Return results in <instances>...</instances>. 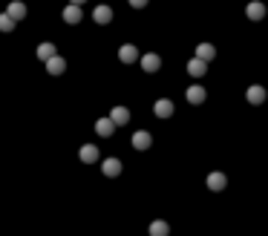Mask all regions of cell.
Instances as JSON below:
<instances>
[{"label":"cell","instance_id":"7402d4cb","mask_svg":"<svg viewBox=\"0 0 268 236\" xmlns=\"http://www.w3.org/2000/svg\"><path fill=\"white\" fill-rule=\"evenodd\" d=\"M130 6H133V9H145L147 0H130Z\"/></svg>","mask_w":268,"mask_h":236},{"label":"cell","instance_id":"277c9868","mask_svg":"<svg viewBox=\"0 0 268 236\" xmlns=\"http://www.w3.org/2000/svg\"><path fill=\"white\" fill-rule=\"evenodd\" d=\"M141 69H145V72H159V69H162V58L156 55V52L141 55Z\"/></svg>","mask_w":268,"mask_h":236},{"label":"cell","instance_id":"6da1fadb","mask_svg":"<svg viewBox=\"0 0 268 236\" xmlns=\"http://www.w3.org/2000/svg\"><path fill=\"white\" fill-rule=\"evenodd\" d=\"M150 144H153V135L147 133V130H136V133H133V147H136L138 153L150 150Z\"/></svg>","mask_w":268,"mask_h":236},{"label":"cell","instance_id":"52a82bcc","mask_svg":"<svg viewBox=\"0 0 268 236\" xmlns=\"http://www.w3.org/2000/svg\"><path fill=\"white\" fill-rule=\"evenodd\" d=\"M95 133L101 135V139H110V135L116 133V121L113 118H98L95 121Z\"/></svg>","mask_w":268,"mask_h":236},{"label":"cell","instance_id":"2e32d148","mask_svg":"<svg viewBox=\"0 0 268 236\" xmlns=\"http://www.w3.org/2000/svg\"><path fill=\"white\" fill-rule=\"evenodd\" d=\"M245 15L251 17V21H262V17H265V3H260V0H254V3H248Z\"/></svg>","mask_w":268,"mask_h":236},{"label":"cell","instance_id":"5b68a950","mask_svg":"<svg viewBox=\"0 0 268 236\" xmlns=\"http://www.w3.org/2000/svg\"><path fill=\"white\" fill-rule=\"evenodd\" d=\"M185 98H188V104H193V107H199V104H205V98H208V92H205L199 84H193V87H188V92H185Z\"/></svg>","mask_w":268,"mask_h":236},{"label":"cell","instance_id":"e0dca14e","mask_svg":"<svg viewBox=\"0 0 268 236\" xmlns=\"http://www.w3.org/2000/svg\"><path fill=\"white\" fill-rule=\"evenodd\" d=\"M245 98H248V101L254 104V107H260V104L265 101V89H262V87H257V84H254V87H248Z\"/></svg>","mask_w":268,"mask_h":236},{"label":"cell","instance_id":"30bf717a","mask_svg":"<svg viewBox=\"0 0 268 236\" xmlns=\"http://www.w3.org/2000/svg\"><path fill=\"white\" fill-rule=\"evenodd\" d=\"M205 72H208V61H202V58L188 61V75H190V78H202Z\"/></svg>","mask_w":268,"mask_h":236},{"label":"cell","instance_id":"9a60e30c","mask_svg":"<svg viewBox=\"0 0 268 236\" xmlns=\"http://www.w3.org/2000/svg\"><path fill=\"white\" fill-rule=\"evenodd\" d=\"M225 185H228V179H225V173H219V170H217V173H210V176H208V187H210V190H213V193L225 190Z\"/></svg>","mask_w":268,"mask_h":236},{"label":"cell","instance_id":"7a4b0ae2","mask_svg":"<svg viewBox=\"0 0 268 236\" xmlns=\"http://www.w3.org/2000/svg\"><path fill=\"white\" fill-rule=\"evenodd\" d=\"M93 21L98 23V26H107L110 21H113V9L107 6V3H101V6L93 9Z\"/></svg>","mask_w":268,"mask_h":236},{"label":"cell","instance_id":"3957f363","mask_svg":"<svg viewBox=\"0 0 268 236\" xmlns=\"http://www.w3.org/2000/svg\"><path fill=\"white\" fill-rule=\"evenodd\" d=\"M121 162H118V159H104V162H101V173H104V176H107V179H116V176H121Z\"/></svg>","mask_w":268,"mask_h":236},{"label":"cell","instance_id":"4fadbf2b","mask_svg":"<svg viewBox=\"0 0 268 236\" xmlns=\"http://www.w3.org/2000/svg\"><path fill=\"white\" fill-rule=\"evenodd\" d=\"M81 17H84V12H81L78 3H69V6L64 9V21L66 23H73V26H75V23H81Z\"/></svg>","mask_w":268,"mask_h":236},{"label":"cell","instance_id":"603a6c76","mask_svg":"<svg viewBox=\"0 0 268 236\" xmlns=\"http://www.w3.org/2000/svg\"><path fill=\"white\" fill-rule=\"evenodd\" d=\"M69 3H78V6H84V3H87V0H69Z\"/></svg>","mask_w":268,"mask_h":236},{"label":"cell","instance_id":"ba28073f","mask_svg":"<svg viewBox=\"0 0 268 236\" xmlns=\"http://www.w3.org/2000/svg\"><path fill=\"white\" fill-rule=\"evenodd\" d=\"M78 155H81V162L84 164H95L98 162V155H101V150L95 147V144H84V147L78 150Z\"/></svg>","mask_w":268,"mask_h":236},{"label":"cell","instance_id":"44dd1931","mask_svg":"<svg viewBox=\"0 0 268 236\" xmlns=\"http://www.w3.org/2000/svg\"><path fill=\"white\" fill-rule=\"evenodd\" d=\"M150 233L153 236H167V233H170V225H167V222H153V225H150Z\"/></svg>","mask_w":268,"mask_h":236},{"label":"cell","instance_id":"ffe728a7","mask_svg":"<svg viewBox=\"0 0 268 236\" xmlns=\"http://www.w3.org/2000/svg\"><path fill=\"white\" fill-rule=\"evenodd\" d=\"M15 17L9 15V12H0V32H15Z\"/></svg>","mask_w":268,"mask_h":236},{"label":"cell","instance_id":"8fae6325","mask_svg":"<svg viewBox=\"0 0 268 236\" xmlns=\"http://www.w3.org/2000/svg\"><path fill=\"white\" fill-rule=\"evenodd\" d=\"M118 61H121V64H136V61H138V49L133 44H124L121 49H118Z\"/></svg>","mask_w":268,"mask_h":236},{"label":"cell","instance_id":"d6986e66","mask_svg":"<svg viewBox=\"0 0 268 236\" xmlns=\"http://www.w3.org/2000/svg\"><path fill=\"white\" fill-rule=\"evenodd\" d=\"M52 55H58L55 44H41V46H38V61H49Z\"/></svg>","mask_w":268,"mask_h":236},{"label":"cell","instance_id":"9c48e42d","mask_svg":"<svg viewBox=\"0 0 268 236\" xmlns=\"http://www.w3.org/2000/svg\"><path fill=\"white\" fill-rule=\"evenodd\" d=\"M44 64H46V72L49 75H64L66 72V61L61 58V55H52V58L44 61Z\"/></svg>","mask_w":268,"mask_h":236},{"label":"cell","instance_id":"7c38bea8","mask_svg":"<svg viewBox=\"0 0 268 236\" xmlns=\"http://www.w3.org/2000/svg\"><path fill=\"white\" fill-rule=\"evenodd\" d=\"M6 12L15 17V21H23V17L29 15V9H26V3H23V0H12V3L6 6Z\"/></svg>","mask_w":268,"mask_h":236},{"label":"cell","instance_id":"5bb4252c","mask_svg":"<svg viewBox=\"0 0 268 236\" xmlns=\"http://www.w3.org/2000/svg\"><path fill=\"white\" fill-rule=\"evenodd\" d=\"M110 118L116 121V127H124V124H130V110H127V107H113Z\"/></svg>","mask_w":268,"mask_h":236},{"label":"cell","instance_id":"8992f818","mask_svg":"<svg viewBox=\"0 0 268 236\" xmlns=\"http://www.w3.org/2000/svg\"><path fill=\"white\" fill-rule=\"evenodd\" d=\"M173 110H176V107H173L170 98H159V101L153 104V112H156L159 118H170V115H173Z\"/></svg>","mask_w":268,"mask_h":236},{"label":"cell","instance_id":"ac0fdd59","mask_svg":"<svg viewBox=\"0 0 268 236\" xmlns=\"http://www.w3.org/2000/svg\"><path fill=\"white\" fill-rule=\"evenodd\" d=\"M196 58H202V61H213V58H217V46H210V44H199V46H196Z\"/></svg>","mask_w":268,"mask_h":236}]
</instances>
